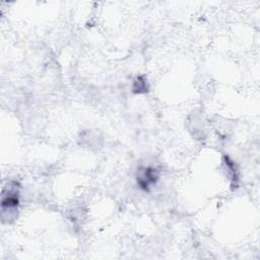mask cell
I'll return each mask as SVG.
<instances>
[{"label": "cell", "instance_id": "obj_1", "mask_svg": "<svg viewBox=\"0 0 260 260\" xmlns=\"http://www.w3.org/2000/svg\"><path fill=\"white\" fill-rule=\"evenodd\" d=\"M158 180V173L153 168H144L142 173L138 176L137 182L141 188L147 190L149 185L154 184Z\"/></svg>", "mask_w": 260, "mask_h": 260}]
</instances>
